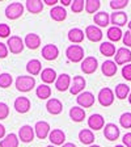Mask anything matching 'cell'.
<instances>
[{
	"instance_id": "obj_24",
	"label": "cell",
	"mask_w": 131,
	"mask_h": 147,
	"mask_svg": "<svg viewBox=\"0 0 131 147\" xmlns=\"http://www.w3.org/2000/svg\"><path fill=\"white\" fill-rule=\"evenodd\" d=\"M79 141L81 142L83 144L92 146L93 142H95V134H93V131L89 130V129H83L79 133Z\"/></svg>"
},
{
	"instance_id": "obj_22",
	"label": "cell",
	"mask_w": 131,
	"mask_h": 147,
	"mask_svg": "<svg viewBox=\"0 0 131 147\" xmlns=\"http://www.w3.org/2000/svg\"><path fill=\"white\" fill-rule=\"evenodd\" d=\"M50 17L54 20V21H64L66 18H67V12H66V9L60 5H55L51 8L50 11Z\"/></svg>"
},
{
	"instance_id": "obj_44",
	"label": "cell",
	"mask_w": 131,
	"mask_h": 147,
	"mask_svg": "<svg viewBox=\"0 0 131 147\" xmlns=\"http://www.w3.org/2000/svg\"><path fill=\"white\" fill-rule=\"evenodd\" d=\"M123 45H126L127 47H131V32H126V33H123Z\"/></svg>"
},
{
	"instance_id": "obj_14",
	"label": "cell",
	"mask_w": 131,
	"mask_h": 147,
	"mask_svg": "<svg viewBox=\"0 0 131 147\" xmlns=\"http://www.w3.org/2000/svg\"><path fill=\"white\" fill-rule=\"evenodd\" d=\"M114 58H116L117 64H126L131 62V51L127 47H119L114 55Z\"/></svg>"
},
{
	"instance_id": "obj_29",
	"label": "cell",
	"mask_w": 131,
	"mask_h": 147,
	"mask_svg": "<svg viewBox=\"0 0 131 147\" xmlns=\"http://www.w3.org/2000/svg\"><path fill=\"white\" fill-rule=\"evenodd\" d=\"M93 21H95L96 26L98 28H105L109 25V21H110V16L107 15L106 12H98L93 17Z\"/></svg>"
},
{
	"instance_id": "obj_28",
	"label": "cell",
	"mask_w": 131,
	"mask_h": 147,
	"mask_svg": "<svg viewBox=\"0 0 131 147\" xmlns=\"http://www.w3.org/2000/svg\"><path fill=\"white\" fill-rule=\"evenodd\" d=\"M18 135H16L15 133L7 134L4 139L0 141V147H18Z\"/></svg>"
},
{
	"instance_id": "obj_53",
	"label": "cell",
	"mask_w": 131,
	"mask_h": 147,
	"mask_svg": "<svg viewBox=\"0 0 131 147\" xmlns=\"http://www.w3.org/2000/svg\"><path fill=\"white\" fill-rule=\"evenodd\" d=\"M88 147H101V146H98V144H92V146H88Z\"/></svg>"
},
{
	"instance_id": "obj_7",
	"label": "cell",
	"mask_w": 131,
	"mask_h": 147,
	"mask_svg": "<svg viewBox=\"0 0 131 147\" xmlns=\"http://www.w3.org/2000/svg\"><path fill=\"white\" fill-rule=\"evenodd\" d=\"M34 135H36L34 127H32L30 125H24L18 130V139L24 143H30L34 139Z\"/></svg>"
},
{
	"instance_id": "obj_21",
	"label": "cell",
	"mask_w": 131,
	"mask_h": 147,
	"mask_svg": "<svg viewBox=\"0 0 131 147\" xmlns=\"http://www.w3.org/2000/svg\"><path fill=\"white\" fill-rule=\"evenodd\" d=\"M24 43H25V46L29 47L30 50H36V49H38L41 45V37L36 33H29L25 37Z\"/></svg>"
},
{
	"instance_id": "obj_54",
	"label": "cell",
	"mask_w": 131,
	"mask_h": 147,
	"mask_svg": "<svg viewBox=\"0 0 131 147\" xmlns=\"http://www.w3.org/2000/svg\"><path fill=\"white\" fill-rule=\"evenodd\" d=\"M116 147H125V146H122V144H117Z\"/></svg>"
},
{
	"instance_id": "obj_55",
	"label": "cell",
	"mask_w": 131,
	"mask_h": 147,
	"mask_svg": "<svg viewBox=\"0 0 131 147\" xmlns=\"http://www.w3.org/2000/svg\"><path fill=\"white\" fill-rule=\"evenodd\" d=\"M46 147H55V146H52V144H49V146H46Z\"/></svg>"
},
{
	"instance_id": "obj_16",
	"label": "cell",
	"mask_w": 131,
	"mask_h": 147,
	"mask_svg": "<svg viewBox=\"0 0 131 147\" xmlns=\"http://www.w3.org/2000/svg\"><path fill=\"white\" fill-rule=\"evenodd\" d=\"M88 126L92 129V130H101V129L105 127V119L101 114L96 113L92 114L91 117L88 118Z\"/></svg>"
},
{
	"instance_id": "obj_1",
	"label": "cell",
	"mask_w": 131,
	"mask_h": 147,
	"mask_svg": "<svg viewBox=\"0 0 131 147\" xmlns=\"http://www.w3.org/2000/svg\"><path fill=\"white\" fill-rule=\"evenodd\" d=\"M36 87V79L34 76H26L21 75L16 79V88L20 92H29Z\"/></svg>"
},
{
	"instance_id": "obj_20",
	"label": "cell",
	"mask_w": 131,
	"mask_h": 147,
	"mask_svg": "<svg viewBox=\"0 0 131 147\" xmlns=\"http://www.w3.org/2000/svg\"><path fill=\"white\" fill-rule=\"evenodd\" d=\"M110 21H112L113 26H118V28L125 26V25L127 24V15H126L125 12H122V11L114 12L110 16Z\"/></svg>"
},
{
	"instance_id": "obj_13",
	"label": "cell",
	"mask_w": 131,
	"mask_h": 147,
	"mask_svg": "<svg viewBox=\"0 0 131 147\" xmlns=\"http://www.w3.org/2000/svg\"><path fill=\"white\" fill-rule=\"evenodd\" d=\"M49 139L52 143V146H60V144L63 146L64 141H66V134L60 129H52L49 135Z\"/></svg>"
},
{
	"instance_id": "obj_2",
	"label": "cell",
	"mask_w": 131,
	"mask_h": 147,
	"mask_svg": "<svg viewBox=\"0 0 131 147\" xmlns=\"http://www.w3.org/2000/svg\"><path fill=\"white\" fill-rule=\"evenodd\" d=\"M66 55H67L68 61L77 63V62L84 61V49L80 45H71L66 50Z\"/></svg>"
},
{
	"instance_id": "obj_52",
	"label": "cell",
	"mask_w": 131,
	"mask_h": 147,
	"mask_svg": "<svg viewBox=\"0 0 131 147\" xmlns=\"http://www.w3.org/2000/svg\"><path fill=\"white\" fill-rule=\"evenodd\" d=\"M127 25H128V30H130V32H131V21H130V22H128V24H127Z\"/></svg>"
},
{
	"instance_id": "obj_42",
	"label": "cell",
	"mask_w": 131,
	"mask_h": 147,
	"mask_svg": "<svg viewBox=\"0 0 131 147\" xmlns=\"http://www.w3.org/2000/svg\"><path fill=\"white\" fill-rule=\"evenodd\" d=\"M11 34V28L7 24H0V37L1 38H7Z\"/></svg>"
},
{
	"instance_id": "obj_51",
	"label": "cell",
	"mask_w": 131,
	"mask_h": 147,
	"mask_svg": "<svg viewBox=\"0 0 131 147\" xmlns=\"http://www.w3.org/2000/svg\"><path fill=\"white\" fill-rule=\"evenodd\" d=\"M127 98H128V102L131 104V92H130V95H128V97H127Z\"/></svg>"
},
{
	"instance_id": "obj_8",
	"label": "cell",
	"mask_w": 131,
	"mask_h": 147,
	"mask_svg": "<svg viewBox=\"0 0 131 147\" xmlns=\"http://www.w3.org/2000/svg\"><path fill=\"white\" fill-rule=\"evenodd\" d=\"M76 102L79 104L80 108H91L95 104V96L92 92H81L79 96L76 97Z\"/></svg>"
},
{
	"instance_id": "obj_3",
	"label": "cell",
	"mask_w": 131,
	"mask_h": 147,
	"mask_svg": "<svg viewBox=\"0 0 131 147\" xmlns=\"http://www.w3.org/2000/svg\"><path fill=\"white\" fill-rule=\"evenodd\" d=\"M24 13V5L18 1L11 3L9 5H7L5 8V16L9 20H17L18 17H21Z\"/></svg>"
},
{
	"instance_id": "obj_4",
	"label": "cell",
	"mask_w": 131,
	"mask_h": 147,
	"mask_svg": "<svg viewBox=\"0 0 131 147\" xmlns=\"http://www.w3.org/2000/svg\"><path fill=\"white\" fill-rule=\"evenodd\" d=\"M97 100L102 107H105V108L110 107L114 102V92L110 88L105 87V88L100 89V92H98V95H97Z\"/></svg>"
},
{
	"instance_id": "obj_40",
	"label": "cell",
	"mask_w": 131,
	"mask_h": 147,
	"mask_svg": "<svg viewBox=\"0 0 131 147\" xmlns=\"http://www.w3.org/2000/svg\"><path fill=\"white\" fill-rule=\"evenodd\" d=\"M128 1L127 0H112L110 1V8L117 11V9H122L125 7H127Z\"/></svg>"
},
{
	"instance_id": "obj_46",
	"label": "cell",
	"mask_w": 131,
	"mask_h": 147,
	"mask_svg": "<svg viewBox=\"0 0 131 147\" xmlns=\"http://www.w3.org/2000/svg\"><path fill=\"white\" fill-rule=\"evenodd\" d=\"M122 142L125 147H131V133H126L122 138Z\"/></svg>"
},
{
	"instance_id": "obj_33",
	"label": "cell",
	"mask_w": 131,
	"mask_h": 147,
	"mask_svg": "<svg viewBox=\"0 0 131 147\" xmlns=\"http://www.w3.org/2000/svg\"><path fill=\"white\" fill-rule=\"evenodd\" d=\"M100 53L105 57H113L116 55V46L112 42H102L100 45Z\"/></svg>"
},
{
	"instance_id": "obj_35",
	"label": "cell",
	"mask_w": 131,
	"mask_h": 147,
	"mask_svg": "<svg viewBox=\"0 0 131 147\" xmlns=\"http://www.w3.org/2000/svg\"><path fill=\"white\" fill-rule=\"evenodd\" d=\"M36 95L41 100H46V98H49L51 96V88L47 84H41L40 87H37Z\"/></svg>"
},
{
	"instance_id": "obj_45",
	"label": "cell",
	"mask_w": 131,
	"mask_h": 147,
	"mask_svg": "<svg viewBox=\"0 0 131 147\" xmlns=\"http://www.w3.org/2000/svg\"><path fill=\"white\" fill-rule=\"evenodd\" d=\"M8 46L5 45V43H3V42H0V58L3 59V58H5L7 55H8Z\"/></svg>"
},
{
	"instance_id": "obj_6",
	"label": "cell",
	"mask_w": 131,
	"mask_h": 147,
	"mask_svg": "<svg viewBox=\"0 0 131 147\" xmlns=\"http://www.w3.org/2000/svg\"><path fill=\"white\" fill-rule=\"evenodd\" d=\"M97 67H98V61L95 57H87L81 62V71L84 74H87V75H91V74L96 72Z\"/></svg>"
},
{
	"instance_id": "obj_37",
	"label": "cell",
	"mask_w": 131,
	"mask_h": 147,
	"mask_svg": "<svg viewBox=\"0 0 131 147\" xmlns=\"http://www.w3.org/2000/svg\"><path fill=\"white\" fill-rule=\"evenodd\" d=\"M119 123L125 129L131 127V113L130 112H125V113L121 114V117H119Z\"/></svg>"
},
{
	"instance_id": "obj_25",
	"label": "cell",
	"mask_w": 131,
	"mask_h": 147,
	"mask_svg": "<svg viewBox=\"0 0 131 147\" xmlns=\"http://www.w3.org/2000/svg\"><path fill=\"white\" fill-rule=\"evenodd\" d=\"M25 7L30 13L37 15L43 11V1L42 0H28L25 1Z\"/></svg>"
},
{
	"instance_id": "obj_17",
	"label": "cell",
	"mask_w": 131,
	"mask_h": 147,
	"mask_svg": "<svg viewBox=\"0 0 131 147\" xmlns=\"http://www.w3.org/2000/svg\"><path fill=\"white\" fill-rule=\"evenodd\" d=\"M104 137L107 141H116L119 138V127L116 123H106L104 127Z\"/></svg>"
},
{
	"instance_id": "obj_48",
	"label": "cell",
	"mask_w": 131,
	"mask_h": 147,
	"mask_svg": "<svg viewBox=\"0 0 131 147\" xmlns=\"http://www.w3.org/2000/svg\"><path fill=\"white\" fill-rule=\"evenodd\" d=\"M43 3L47 4V5H50V7H52V5L55 7V4L58 3V0H43Z\"/></svg>"
},
{
	"instance_id": "obj_27",
	"label": "cell",
	"mask_w": 131,
	"mask_h": 147,
	"mask_svg": "<svg viewBox=\"0 0 131 147\" xmlns=\"http://www.w3.org/2000/svg\"><path fill=\"white\" fill-rule=\"evenodd\" d=\"M84 32L81 30V29H79V28H72V29H70V32H68V40L71 41L72 43H81L83 40H84Z\"/></svg>"
},
{
	"instance_id": "obj_49",
	"label": "cell",
	"mask_w": 131,
	"mask_h": 147,
	"mask_svg": "<svg viewBox=\"0 0 131 147\" xmlns=\"http://www.w3.org/2000/svg\"><path fill=\"white\" fill-rule=\"evenodd\" d=\"M60 3L63 4V7H68V5H71V3H72V0H62Z\"/></svg>"
},
{
	"instance_id": "obj_26",
	"label": "cell",
	"mask_w": 131,
	"mask_h": 147,
	"mask_svg": "<svg viewBox=\"0 0 131 147\" xmlns=\"http://www.w3.org/2000/svg\"><path fill=\"white\" fill-rule=\"evenodd\" d=\"M41 79H42V82L45 83V84H50V83L56 82L58 75H56L54 68L47 67V68H45V70H42V72H41Z\"/></svg>"
},
{
	"instance_id": "obj_41",
	"label": "cell",
	"mask_w": 131,
	"mask_h": 147,
	"mask_svg": "<svg viewBox=\"0 0 131 147\" xmlns=\"http://www.w3.org/2000/svg\"><path fill=\"white\" fill-rule=\"evenodd\" d=\"M9 114V108L5 102L0 101V119H5Z\"/></svg>"
},
{
	"instance_id": "obj_23",
	"label": "cell",
	"mask_w": 131,
	"mask_h": 147,
	"mask_svg": "<svg viewBox=\"0 0 131 147\" xmlns=\"http://www.w3.org/2000/svg\"><path fill=\"white\" fill-rule=\"evenodd\" d=\"M117 70H118V67H117V63L113 61H105L104 63H102V66H101V71H102V74H104L105 76H114L117 74Z\"/></svg>"
},
{
	"instance_id": "obj_9",
	"label": "cell",
	"mask_w": 131,
	"mask_h": 147,
	"mask_svg": "<svg viewBox=\"0 0 131 147\" xmlns=\"http://www.w3.org/2000/svg\"><path fill=\"white\" fill-rule=\"evenodd\" d=\"M102 30L96 25H89L85 28V37L92 42H100L102 40Z\"/></svg>"
},
{
	"instance_id": "obj_32",
	"label": "cell",
	"mask_w": 131,
	"mask_h": 147,
	"mask_svg": "<svg viewBox=\"0 0 131 147\" xmlns=\"http://www.w3.org/2000/svg\"><path fill=\"white\" fill-rule=\"evenodd\" d=\"M107 38L110 41H113V42H118L121 38H123V33L121 30V28L118 26H110L107 29V33H106Z\"/></svg>"
},
{
	"instance_id": "obj_12",
	"label": "cell",
	"mask_w": 131,
	"mask_h": 147,
	"mask_svg": "<svg viewBox=\"0 0 131 147\" xmlns=\"http://www.w3.org/2000/svg\"><path fill=\"white\" fill-rule=\"evenodd\" d=\"M59 55V49L52 43L45 45L42 47V57L46 61H55Z\"/></svg>"
},
{
	"instance_id": "obj_19",
	"label": "cell",
	"mask_w": 131,
	"mask_h": 147,
	"mask_svg": "<svg viewBox=\"0 0 131 147\" xmlns=\"http://www.w3.org/2000/svg\"><path fill=\"white\" fill-rule=\"evenodd\" d=\"M71 83L72 82H71V78L68 74H60L58 79H56V82H55V87H56L58 91L64 92L71 88Z\"/></svg>"
},
{
	"instance_id": "obj_50",
	"label": "cell",
	"mask_w": 131,
	"mask_h": 147,
	"mask_svg": "<svg viewBox=\"0 0 131 147\" xmlns=\"http://www.w3.org/2000/svg\"><path fill=\"white\" fill-rule=\"evenodd\" d=\"M62 147H76V144H73V143H64Z\"/></svg>"
},
{
	"instance_id": "obj_34",
	"label": "cell",
	"mask_w": 131,
	"mask_h": 147,
	"mask_svg": "<svg viewBox=\"0 0 131 147\" xmlns=\"http://www.w3.org/2000/svg\"><path fill=\"white\" fill-rule=\"evenodd\" d=\"M130 87L127 84H123V83H119L118 86L116 87V96L119 100H125L126 97H128L130 95Z\"/></svg>"
},
{
	"instance_id": "obj_43",
	"label": "cell",
	"mask_w": 131,
	"mask_h": 147,
	"mask_svg": "<svg viewBox=\"0 0 131 147\" xmlns=\"http://www.w3.org/2000/svg\"><path fill=\"white\" fill-rule=\"evenodd\" d=\"M122 76L126 80L131 82V64H126V66L122 67Z\"/></svg>"
},
{
	"instance_id": "obj_47",
	"label": "cell",
	"mask_w": 131,
	"mask_h": 147,
	"mask_svg": "<svg viewBox=\"0 0 131 147\" xmlns=\"http://www.w3.org/2000/svg\"><path fill=\"white\" fill-rule=\"evenodd\" d=\"M4 138H5V127L0 123V139H4Z\"/></svg>"
},
{
	"instance_id": "obj_30",
	"label": "cell",
	"mask_w": 131,
	"mask_h": 147,
	"mask_svg": "<svg viewBox=\"0 0 131 147\" xmlns=\"http://www.w3.org/2000/svg\"><path fill=\"white\" fill-rule=\"evenodd\" d=\"M41 70H42V64L38 59H32L26 63V71L32 76H36L38 74H41Z\"/></svg>"
},
{
	"instance_id": "obj_31",
	"label": "cell",
	"mask_w": 131,
	"mask_h": 147,
	"mask_svg": "<svg viewBox=\"0 0 131 147\" xmlns=\"http://www.w3.org/2000/svg\"><path fill=\"white\" fill-rule=\"evenodd\" d=\"M70 117L75 122H81L85 118V110L80 107H72L70 109Z\"/></svg>"
},
{
	"instance_id": "obj_10",
	"label": "cell",
	"mask_w": 131,
	"mask_h": 147,
	"mask_svg": "<svg viewBox=\"0 0 131 147\" xmlns=\"http://www.w3.org/2000/svg\"><path fill=\"white\" fill-rule=\"evenodd\" d=\"M85 86H87V82L83 76H79V75H77V76H73V80H72V83H71L70 92L72 93V95L79 96L80 93L84 91Z\"/></svg>"
},
{
	"instance_id": "obj_5",
	"label": "cell",
	"mask_w": 131,
	"mask_h": 147,
	"mask_svg": "<svg viewBox=\"0 0 131 147\" xmlns=\"http://www.w3.org/2000/svg\"><path fill=\"white\" fill-rule=\"evenodd\" d=\"M7 45H8V50L12 54H20L25 47L24 41L18 36H11L8 38V41H7Z\"/></svg>"
},
{
	"instance_id": "obj_36",
	"label": "cell",
	"mask_w": 131,
	"mask_h": 147,
	"mask_svg": "<svg viewBox=\"0 0 131 147\" xmlns=\"http://www.w3.org/2000/svg\"><path fill=\"white\" fill-rule=\"evenodd\" d=\"M101 7V1L98 0H87L85 1V11L88 13H96Z\"/></svg>"
},
{
	"instance_id": "obj_18",
	"label": "cell",
	"mask_w": 131,
	"mask_h": 147,
	"mask_svg": "<svg viewBox=\"0 0 131 147\" xmlns=\"http://www.w3.org/2000/svg\"><path fill=\"white\" fill-rule=\"evenodd\" d=\"M46 109L50 114L52 116H56V114H60L62 110H63V104L60 102V100L58 98H50L46 102Z\"/></svg>"
},
{
	"instance_id": "obj_38",
	"label": "cell",
	"mask_w": 131,
	"mask_h": 147,
	"mask_svg": "<svg viewBox=\"0 0 131 147\" xmlns=\"http://www.w3.org/2000/svg\"><path fill=\"white\" fill-rule=\"evenodd\" d=\"M12 82H13V79L9 74H7V72L0 74V87H1V88H8V87H11Z\"/></svg>"
},
{
	"instance_id": "obj_11",
	"label": "cell",
	"mask_w": 131,
	"mask_h": 147,
	"mask_svg": "<svg viewBox=\"0 0 131 147\" xmlns=\"http://www.w3.org/2000/svg\"><path fill=\"white\" fill-rule=\"evenodd\" d=\"M34 131H36V135L40 139H45L50 135L51 130H50V125L49 122H46V121H38L34 126Z\"/></svg>"
},
{
	"instance_id": "obj_15",
	"label": "cell",
	"mask_w": 131,
	"mask_h": 147,
	"mask_svg": "<svg viewBox=\"0 0 131 147\" xmlns=\"http://www.w3.org/2000/svg\"><path fill=\"white\" fill-rule=\"evenodd\" d=\"M13 107H15L16 112H18V113H21V114L26 113L30 109V101H29L28 97H25V96H20V97H17L15 100Z\"/></svg>"
},
{
	"instance_id": "obj_39",
	"label": "cell",
	"mask_w": 131,
	"mask_h": 147,
	"mask_svg": "<svg viewBox=\"0 0 131 147\" xmlns=\"http://www.w3.org/2000/svg\"><path fill=\"white\" fill-rule=\"evenodd\" d=\"M85 8V1L84 0H73L71 4V9L73 13H80L83 9Z\"/></svg>"
}]
</instances>
